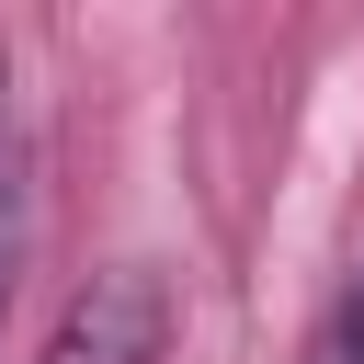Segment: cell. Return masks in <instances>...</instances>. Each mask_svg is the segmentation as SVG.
<instances>
[{
    "instance_id": "1",
    "label": "cell",
    "mask_w": 364,
    "mask_h": 364,
    "mask_svg": "<svg viewBox=\"0 0 364 364\" xmlns=\"http://www.w3.org/2000/svg\"><path fill=\"white\" fill-rule=\"evenodd\" d=\"M159 353H171V296H159L148 262H114L57 307L34 364H159Z\"/></svg>"
},
{
    "instance_id": "2",
    "label": "cell",
    "mask_w": 364,
    "mask_h": 364,
    "mask_svg": "<svg viewBox=\"0 0 364 364\" xmlns=\"http://www.w3.org/2000/svg\"><path fill=\"white\" fill-rule=\"evenodd\" d=\"M11 91V68H0ZM11 273H23V159H11V125H0V307H11Z\"/></svg>"
},
{
    "instance_id": "3",
    "label": "cell",
    "mask_w": 364,
    "mask_h": 364,
    "mask_svg": "<svg viewBox=\"0 0 364 364\" xmlns=\"http://www.w3.org/2000/svg\"><path fill=\"white\" fill-rule=\"evenodd\" d=\"M318 364H364V262H353V284H341V318H330Z\"/></svg>"
}]
</instances>
